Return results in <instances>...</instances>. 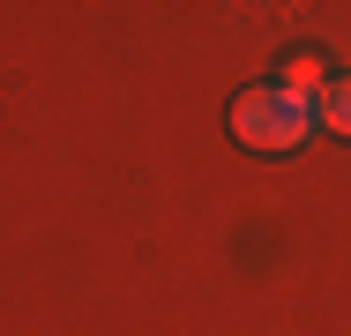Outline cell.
<instances>
[{
    "label": "cell",
    "instance_id": "cell-2",
    "mask_svg": "<svg viewBox=\"0 0 351 336\" xmlns=\"http://www.w3.org/2000/svg\"><path fill=\"white\" fill-rule=\"evenodd\" d=\"M322 120H329L337 134H351V75H344V82H329V90H322Z\"/></svg>",
    "mask_w": 351,
    "mask_h": 336
},
{
    "label": "cell",
    "instance_id": "cell-1",
    "mask_svg": "<svg viewBox=\"0 0 351 336\" xmlns=\"http://www.w3.org/2000/svg\"><path fill=\"white\" fill-rule=\"evenodd\" d=\"M232 134L247 149H299L306 142V97H291V90H247L232 105Z\"/></svg>",
    "mask_w": 351,
    "mask_h": 336
}]
</instances>
